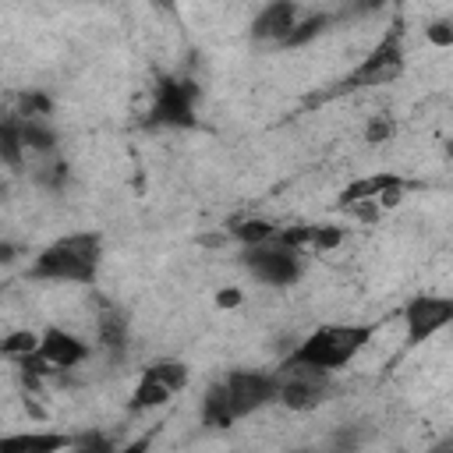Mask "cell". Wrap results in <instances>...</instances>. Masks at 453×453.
I'll return each mask as SVG.
<instances>
[{
    "mask_svg": "<svg viewBox=\"0 0 453 453\" xmlns=\"http://www.w3.org/2000/svg\"><path fill=\"white\" fill-rule=\"evenodd\" d=\"M372 336H375L372 322H329V326L311 329L304 340H297V347L283 357V365L336 375L340 368H347L368 347Z\"/></svg>",
    "mask_w": 453,
    "mask_h": 453,
    "instance_id": "3957f363",
    "label": "cell"
},
{
    "mask_svg": "<svg viewBox=\"0 0 453 453\" xmlns=\"http://www.w3.org/2000/svg\"><path fill=\"white\" fill-rule=\"evenodd\" d=\"M18 138H21L25 152L28 156H39V159L53 156L57 152V142H60V134H57V127L50 120H28V117H18Z\"/></svg>",
    "mask_w": 453,
    "mask_h": 453,
    "instance_id": "9a60e30c",
    "label": "cell"
},
{
    "mask_svg": "<svg viewBox=\"0 0 453 453\" xmlns=\"http://www.w3.org/2000/svg\"><path fill=\"white\" fill-rule=\"evenodd\" d=\"M333 375L315 372V368H297V365H280L276 368V403L287 411H315L319 403L329 400Z\"/></svg>",
    "mask_w": 453,
    "mask_h": 453,
    "instance_id": "9c48e42d",
    "label": "cell"
},
{
    "mask_svg": "<svg viewBox=\"0 0 453 453\" xmlns=\"http://www.w3.org/2000/svg\"><path fill=\"white\" fill-rule=\"evenodd\" d=\"M0 198H4V180H0Z\"/></svg>",
    "mask_w": 453,
    "mask_h": 453,
    "instance_id": "f1b7e54d",
    "label": "cell"
},
{
    "mask_svg": "<svg viewBox=\"0 0 453 453\" xmlns=\"http://www.w3.org/2000/svg\"><path fill=\"white\" fill-rule=\"evenodd\" d=\"M389 131H393V120L379 117V120H372V124L365 127V138H368L372 145H379V142H386V138H389Z\"/></svg>",
    "mask_w": 453,
    "mask_h": 453,
    "instance_id": "cb8c5ba5",
    "label": "cell"
},
{
    "mask_svg": "<svg viewBox=\"0 0 453 453\" xmlns=\"http://www.w3.org/2000/svg\"><path fill=\"white\" fill-rule=\"evenodd\" d=\"M407 180L396 173H372V177H357L340 191V205L354 209V205H375V209H389L400 202Z\"/></svg>",
    "mask_w": 453,
    "mask_h": 453,
    "instance_id": "8fae6325",
    "label": "cell"
},
{
    "mask_svg": "<svg viewBox=\"0 0 453 453\" xmlns=\"http://www.w3.org/2000/svg\"><path fill=\"white\" fill-rule=\"evenodd\" d=\"M74 446V435L53 432V428H25V432H4L0 453H67Z\"/></svg>",
    "mask_w": 453,
    "mask_h": 453,
    "instance_id": "5bb4252c",
    "label": "cell"
},
{
    "mask_svg": "<svg viewBox=\"0 0 453 453\" xmlns=\"http://www.w3.org/2000/svg\"><path fill=\"white\" fill-rule=\"evenodd\" d=\"M343 226H333V223H301V226H280L276 230V241L301 251L304 258L308 255H322V251H333L340 241H343Z\"/></svg>",
    "mask_w": 453,
    "mask_h": 453,
    "instance_id": "7c38bea8",
    "label": "cell"
},
{
    "mask_svg": "<svg viewBox=\"0 0 453 453\" xmlns=\"http://www.w3.org/2000/svg\"><path fill=\"white\" fill-rule=\"evenodd\" d=\"M276 403V372H258V368H234L209 382L198 403V421L209 432H226L241 418Z\"/></svg>",
    "mask_w": 453,
    "mask_h": 453,
    "instance_id": "6da1fadb",
    "label": "cell"
},
{
    "mask_svg": "<svg viewBox=\"0 0 453 453\" xmlns=\"http://www.w3.org/2000/svg\"><path fill=\"white\" fill-rule=\"evenodd\" d=\"M241 265L262 283V287H276V290H287L294 287L304 269H308V258L287 244H280L276 237L265 241V244H255V248H241Z\"/></svg>",
    "mask_w": 453,
    "mask_h": 453,
    "instance_id": "ba28073f",
    "label": "cell"
},
{
    "mask_svg": "<svg viewBox=\"0 0 453 453\" xmlns=\"http://www.w3.org/2000/svg\"><path fill=\"white\" fill-rule=\"evenodd\" d=\"M425 39H428L432 46H439V50L453 46V25H449V18H439V21H432V25L425 28Z\"/></svg>",
    "mask_w": 453,
    "mask_h": 453,
    "instance_id": "603a6c76",
    "label": "cell"
},
{
    "mask_svg": "<svg viewBox=\"0 0 453 453\" xmlns=\"http://www.w3.org/2000/svg\"><path fill=\"white\" fill-rule=\"evenodd\" d=\"M237 301H241V294H237V290H223V294L216 297V304H223V308H234Z\"/></svg>",
    "mask_w": 453,
    "mask_h": 453,
    "instance_id": "484cf974",
    "label": "cell"
},
{
    "mask_svg": "<svg viewBox=\"0 0 453 453\" xmlns=\"http://www.w3.org/2000/svg\"><path fill=\"white\" fill-rule=\"evenodd\" d=\"M35 347H39V333H32V329H11L7 336H0V357L14 361V365L28 361L35 354Z\"/></svg>",
    "mask_w": 453,
    "mask_h": 453,
    "instance_id": "ffe728a7",
    "label": "cell"
},
{
    "mask_svg": "<svg viewBox=\"0 0 453 453\" xmlns=\"http://www.w3.org/2000/svg\"><path fill=\"white\" fill-rule=\"evenodd\" d=\"M113 439L106 432H85V435H74V446L67 453H113Z\"/></svg>",
    "mask_w": 453,
    "mask_h": 453,
    "instance_id": "7402d4cb",
    "label": "cell"
},
{
    "mask_svg": "<svg viewBox=\"0 0 453 453\" xmlns=\"http://www.w3.org/2000/svg\"><path fill=\"white\" fill-rule=\"evenodd\" d=\"M333 25V14L329 11H311L304 18H297V25L290 28V35L280 42V50H297V46H308L311 39H319L326 28Z\"/></svg>",
    "mask_w": 453,
    "mask_h": 453,
    "instance_id": "ac0fdd59",
    "label": "cell"
},
{
    "mask_svg": "<svg viewBox=\"0 0 453 453\" xmlns=\"http://www.w3.org/2000/svg\"><path fill=\"white\" fill-rule=\"evenodd\" d=\"M403 333H407V347H421L425 340H432L439 329L449 326L453 319V301L442 294H414L403 304Z\"/></svg>",
    "mask_w": 453,
    "mask_h": 453,
    "instance_id": "30bf717a",
    "label": "cell"
},
{
    "mask_svg": "<svg viewBox=\"0 0 453 453\" xmlns=\"http://www.w3.org/2000/svg\"><path fill=\"white\" fill-rule=\"evenodd\" d=\"M297 453H329V449H297Z\"/></svg>",
    "mask_w": 453,
    "mask_h": 453,
    "instance_id": "83f0119b",
    "label": "cell"
},
{
    "mask_svg": "<svg viewBox=\"0 0 453 453\" xmlns=\"http://www.w3.org/2000/svg\"><path fill=\"white\" fill-rule=\"evenodd\" d=\"M297 18H301V7H297L294 0H273V4H265V7L251 18V39H255V42L280 46V42L290 35V28L297 25Z\"/></svg>",
    "mask_w": 453,
    "mask_h": 453,
    "instance_id": "4fadbf2b",
    "label": "cell"
},
{
    "mask_svg": "<svg viewBox=\"0 0 453 453\" xmlns=\"http://www.w3.org/2000/svg\"><path fill=\"white\" fill-rule=\"evenodd\" d=\"M428 453H453V439H442V442H435Z\"/></svg>",
    "mask_w": 453,
    "mask_h": 453,
    "instance_id": "4316f807",
    "label": "cell"
},
{
    "mask_svg": "<svg viewBox=\"0 0 453 453\" xmlns=\"http://www.w3.org/2000/svg\"><path fill=\"white\" fill-rule=\"evenodd\" d=\"M198 81L188 74H159L152 85L145 127H170V131H191L198 127Z\"/></svg>",
    "mask_w": 453,
    "mask_h": 453,
    "instance_id": "277c9868",
    "label": "cell"
},
{
    "mask_svg": "<svg viewBox=\"0 0 453 453\" xmlns=\"http://www.w3.org/2000/svg\"><path fill=\"white\" fill-rule=\"evenodd\" d=\"M88 357V343L71 333V329H60V326H46L39 333V347L28 361H21V379L25 382H35L42 375H53V372H71L78 368L81 361Z\"/></svg>",
    "mask_w": 453,
    "mask_h": 453,
    "instance_id": "8992f818",
    "label": "cell"
},
{
    "mask_svg": "<svg viewBox=\"0 0 453 453\" xmlns=\"http://www.w3.org/2000/svg\"><path fill=\"white\" fill-rule=\"evenodd\" d=\"M18 117H28V120H50V113H53V99L46 96V92H25L21 99H18V110H14Z\"/></svg>",
    "mask_w": 453,
    "mask_h": 453,
    "instance_id": "44dd1931",
    "label": "cell"
},
{
    "mask_svg": "<svg viewBox=\"0 0 453 453\" xmlns=\"http://www.w3.org/2000/svg\"><path fill=\"white\" fill-rule=\"evenodd\" d=\"M226 230H230V237H237V241H241V248H255V244L273 241L280 226H276V223H269V219H262V216H241V219H230V223H226Z\"/></svg>",
    "mask_w": 453,
    "mask_h": 453,
    "instance_id": "e0dca14e",
    "label": "cell"
},
{
    "mask_svg": "<svg viewBox=\"0 0 453 453\" xmlns=\"http://www.w3.org/2000/svg\"><path fill=\"white\" fill-rule=\"evenodd\" d=\"M103 269V237L96 230H74L42 244L25 276L39 283H96Z\"/></svg>",
    "mask_w": 453,
    "mask_h": 453,
    "instance_id": "7a4b0ae2",
    "label": "cell"
},
{
    "mask_svg": "<svg viewBox=\"0 0 453 453\" xmlns=\"http://www.w3.org/2000/svg\"><path fill=\"white\" fill-rule=\"evenodd\" d=\"M32 180H35L42 191L60 195V191L67 188V180H71V166H67V159H60V156L53 152V156L39 159V166H32Z\"/></svg>",
    "mask_w": 453,
    "mask_h": 453,
    "instance_id": "d6986e66",
    "label": "cell"
},
{
    "mask_svg": "<svg viewBox=\"0 0 453 453\" xmlns=\"http://www.w3.org/2000/svg\"><path fill=\"white\" fill-rule=\"evenodd\" d=\"M403 64H407L403 32H400V25H396V28H389V32L375 42V50H372L350 74H343V78L329 88V96H350V92H361V88L386 85V81H393V78L403 74Z\"/></svg>",
    "mask_w": 453,
    "mask_h": 453,
    "instance_id": "5b68a950",
    "label": "cell"
},
{
    "mask_svg": "<svg viewBox=\"0 0 453 453\" xmlns=\"http://www.w3.org/2000/svg\"><path fill=\"white\" fill-rule=\"evenodd\" d=\"M99 343L117 357L127 350V315L117 304H103L99 311Z\"/></svg>",
    "mask_w": 453,
    "mask_h": 453,
    "instance_id": "2e32d148",
    "label": "cell"
},
{
    "mask_svg": "<svg viewBox=\"0 0 453 453\" xmlns=\"http://www.w3.org/2000/svg\"><path fill=\"white\" fill-rule=\"evenodd\" d=\"M152 439H156V428L138 435V439H131V442H124V446H117L113 453H152Z\"/></svg>",
    "mask_w": 453,
    "mask_h": 453,
    "instance_id": "d4e9b609",
    "label": "cell"
},
{
    "mask_svg": "<svg viewBox=\"0 0 453 453\" xmlns=\"http://www.w3.org/2000/svg\"><path fill=\"white\" fill-rule=\"evenodd\" d=\"M191 379V368L177 357H159V361H149L127 396V414H145V411H156L163 403H170L177 393H184Z\"/></svg>",
    "mask_w": 453,
    "mask_h": 453,
    "instance_id": "52a82bcc",
    "label": "cell"
}]
</instances>
